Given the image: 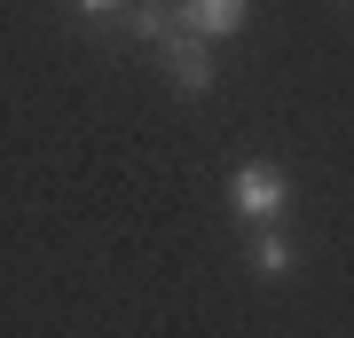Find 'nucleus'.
<instances>
[{
	"label": "nucleus",
	"mask_w": 354,
	"mask_h": 338,
	"mask_svg": "<svg viewBox=\"0 0 354 338\" xmlns=\"http://www.w3.org/2000/svg\"><path fill=\"white\" fill-rule=\"evenodd\" d=\"M228 213H236L244 228L283 220V213H291V173H283V165H268V158H244L236 173H228Z\"/></svg>",
	"instance_id": "nucleus-1"
},
{
	"label": "nucleus",
	"mask_w": 354,
	"mask_h": 338,
	"mask_svg": "<svg viewBox=\"0 0 354 338\" xmlns=\"http://www.w3.org/2000/svg\"><path fill=\"white\" fill-rule=\"evenodd\" d=\"M165 79H174V95H213V79H221V63H213V39H197V32H181L174 24V39H165Z\"/></svg>",
	"instance_id": "nucleus-2"
},
{
	"label": "nucleus",
	"mask_w": 354,
	"mask_h": 338,
	"mask_svg": "<svg viewBox=\"0 0 354 338\" xmlns=\"http://www.w3.org/2000/svg\"><path fill=\"white\" fill-rule=\"evenodd\" d=\"M174 16H181V32H197V39H228V32L252 24V0H174Z\"/></svg>",
	"instance_id": "nucleus-3"
},
{
	"label": "nucleus",
	"mask_w": 354,
	"mask_h": 338,
	"mask_svg": "<svg viewBox=\"0 0 354 338\" xmlns=\"http://www.w3.org/2000/svg\"><path fill=\"white\" fill-rule=\"evenodd\" d=\"M244 260H252V276L276 283V276H291V267H299V244H291L276 220H260V228H244Z\"/></svg>",
	"instance_id": "nucleus-4"
},
{
	"label": "nucleus",
	"mask_w": 354,
	"mask_h": 338,
	"mask_svg": "<svg viewBox=\"0 0 354 338\" xmlns=\"http://www.w3.org/2000/svg\"><path fill=\"white\" fill-rule=\"evenodd\" d=\"M118 16H127V39H134V48H165V39H174V24H181L174 0H127Z\"/></svg>",
	"instance_id": "nucleus-5"
},
{
	"label": "nucleus",
	"mask_w": 354,
	"mask_h": 338,
	"mask_svg": "<svg viewBox=\"0 0 354 338\" xmlns=\"http://www.w3.org/2000/svg\"><path fill=\"white\" fill-rule=\"evenodd\" d=\"M71 8H79V16H95V24H102V16H118V8H127V0H71Z\"/></svg>",
	"instance_id": "nucleus-6"
}]
</instances>
